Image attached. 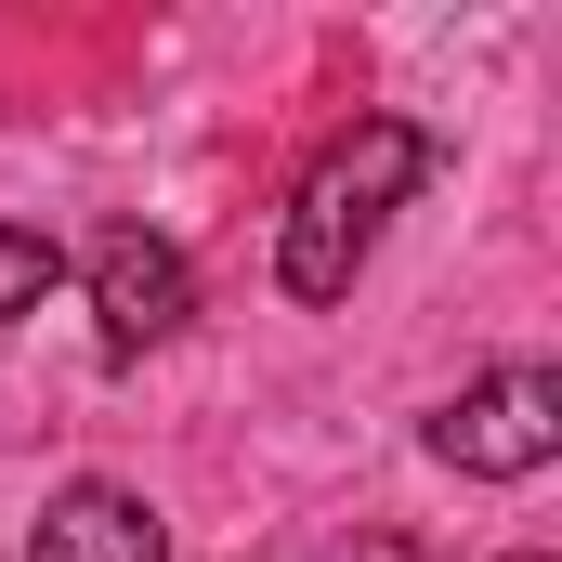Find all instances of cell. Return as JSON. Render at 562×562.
I'll list each match as a JSON object with an SVG mask.
<instances>
[{"label":"cell","instance_id":"obj_4","mask_svg":"<svg viewBox=\"0 0 562 562\" xmlns=\"http://www.w3.org/2000/svg\"><path fill=\"white\" fill-rule=\"evenodd\" d=\"M26 562H170V524L144 510L132 484H53Z\"/></svg>","mask_w":562,"mask_h":562},{"label":"cell","instance_id":"obj_3","mask_svg":"<svg viewBox=\"0 0 562 562\" xmlns=\"http://www.w3.org/2000/svg\"><path fill=\"white\" fill-rule=\"evenodd\" d=\"M183 314H196V262H183L170 236H144V223L92 236V327H105V367L157 353Z\"/></svg>","mask_w":562,"mask_h":562},{"label":"cell","instance_id":"obj_2","mask_svg":"<svg viewBox=\"0 0 562 562\" xmlns=\"http://www.w3.org/2000/svg\"><path fill=\"white\" fill-rule=\"evenodd\" d=\"M431 458L471 471V484H524V471H550V458H562V380H550V367H497V380H471L458 406H431Z\"/></svg>","mask_w":562,"mask_h":562},{"label":"cell","instance_id":"obj_5","mask_svg":"<svg viewBox=\"0 0 562 562\" xmlns=\"http://www.w3.org/2000/svg\"><path fill=\"white\" fill-rule=\"evenodd\" d=\"M53 288H66V249H53L40 223H0V327H26Z\"/></svg>","mask_w":562,"mask_h":562},{"label":"cell","instance_id":"obj_6","mask_svg":"<svg viewBox=\"0 0 562 562\" xmlns=\"http://www.w3.org/2000/svg\"><path fill=\"white\" fill-rule=\"evenodd\" d=\"M510 562H550V550H510Z\"/></svg>","mask_w":562,"mask_h":562},{"label":"cell","instance_id":"obj_1","mask_svg":"<svg viewBox=\"0 0 562 562\" xmlns=\"http://www.w3.org/2000/svg\"><path fill=\"white\" fill-rule=\"evenodd\" d=\"M419 183H431V132H419V119H353V132L301 170V196H288V236H276L288 301H353L380 223H393Z\"/></svg>","mask_w":562,"mask_h":562}]
</instances>
